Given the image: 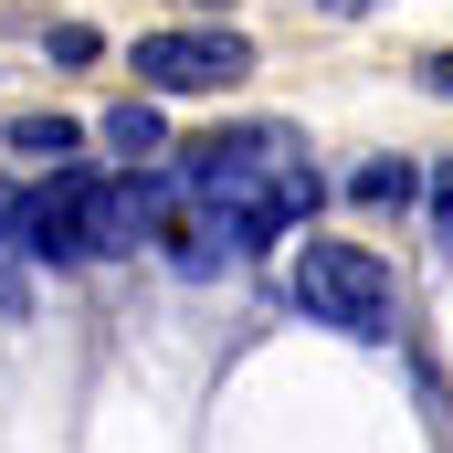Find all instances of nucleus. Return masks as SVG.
Instances as JSON below:
<instances>
[{"instance_id":"nucleus-1","label":"nucleus","mask_w":453,"mask_h":453,"mask_svg":"<svg viewBox=\"0 0 453 453\" xmlns=\"http://www.w3.org/2000/svg\"><path fill=\"white\" fill-rule=\"evenodd\" d=\"M190 190H201L211 211H232L253 242H274L285 222H306V211L327 201V180H317V158L296 148V127H232V137H211V148L190 158Z\"/></svg>"},{"instance_id":"nucleus-2","label":"nucleus","mask_w":453,"mask_h":453,"mask_svg":"<svg viewBox=\"0 0 453 453\" xmlns=\"http://www.w3.org/2000/svg\"><path fill=\"white\" fill-rule=\"evenodd\" d=\"M296 306H306L317 327H348V338H390V327H401L390 264H380L369 242H327V232L296 253Z\"/></svg>"},{"instance_id":"nucleus-3","label":"nucleus","mask_w":453,"mask_h":453,"mask_svg":"<svg viewBox=\"0 0 453 453\" xmlns=\"http://www.w3.org/2000/svg\"><path fill=\"white\" fill-rule=\"evenodd\" d=\"M127 64H137L148 96H222V85L253 74V42L242 32H148Z\"/></svg>"},{"instance_id":"nucleus-4","label":"nucleus","mask_w":453,"mask_h":453,"mask_svg":"<svg viewBox=\"0 0 453 453\" xmlns=\"http://www.w3.org/2000/svg\"><path fill=\"white\" fill-rule=\"evenodd\" d=\"M148 232H158V180L148 169L85 180V253H148Z\"/></svg>"},{"instance_id":"nucleus-5","label":"nucleus","mask_w":453,"mask_h":453,"mask_svg":"<svg viewBox=\"0 0 453 453\" xmlns=\"http://www.w3.org/2000/svg\"><path fill=\"white\" fill-rule=\"evenodd\" d=\"M21 242H32L42 264H85V180H74V169L21 201Z\"/></svg>"},{"instance_id":"nucleus-6","label":"nucleus","mask_w":453,"mask_h":453,"mask_svg":"<svg viewBox=\"0 0 453 453\" xmlns=\"http://www.w3.org/2000/svg\"><path fill=\"white\" fill-rule=\"evenodd\" d=\"M232 253H253V232L232 222V211H201V222L169 232V264H180V274H222Z\"/></svg>"},{"instance_id":"nucleus-7","label":"nucleus","mask_w":453,"mask_h":453,"mask_svg":"<svg viewBox=\"0 0 453 453\" xmlns=\"http://www.w3.org/2000/svg\"><path fill=\"white\" fill-rule=\"evenodd\" d=\"M106 137L127 148V158H137V169H148V158L169 148V127H158V106H148V96H137V106H116V116H106Z\"/></svg>"},{"instance_id":"nucleus-8","label":"nucleus","mask_w":453,"mask_h":453,"mask_svg":"<svg viewBox=\"0 0 453 453\" xmlns=\"http://www.w3.org/2000/svg\"><path fill=\"white\" fill-rule=\"evenodd\" d=\"M11 148H21V158H42V169H53V158H64V148H74V116H11Z\"/></svg>"},{"instance_id":"nucleus-9","label":"nucleus","mask_w":453,"mask_h":453,"mask_svg":"<svg viewBox=\"0 0 453 453\" xmlns=\"http://www.w3.org/2000/svg\"><path fill=\"white\" fill-rule=\"evenodd\" d=\"M358 201H380V211H390V201H422V180H411L401 158H369V169H358Z\"/></svg>"},{"instance_id":"nucleus-10","label":"nucleus","mask_w":453,"mask_h":453,"mask_svg":"<svg viewBox=\"0 0 453 453\" xmlns=\"http://www.w3.org/2000/svg\"><path fill=\"white\" fill-rule=\"evenodd\" d=\"M433 96H453V53H443V64H433Z\"/></svg>"},{"instance_id":"nucleus-11","label":"nucleus","mask_w":453,"mask_h":453,"mask_svg":"<svg viewBox=\"0 0 453 453\" xmlns=\"http://www.w3.org/2000/svg\"><path fill=\"white\" fill-rule=\"evenodd\" d=\"M433 222H443V232H453V180H443V201H433Z\"/></svg>"},{"instance_id":"nucleus-12","label":"nucleus","mask_w":453,"mask_h":453,"mask_svg":"<svg viewBox=\"0 0 453 453\" xmlns=\"http://www.w3.org/2000/svg\"><path fill=\"white\" fill-rule=\"evenodd\" d=\"M11 222H21V201H0V242H11Z\"/></svg>"}]
</instances>
